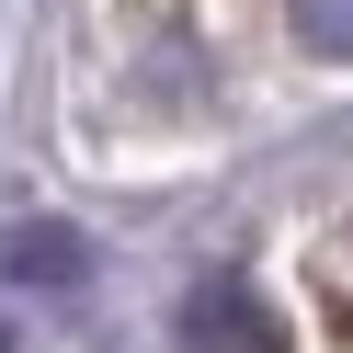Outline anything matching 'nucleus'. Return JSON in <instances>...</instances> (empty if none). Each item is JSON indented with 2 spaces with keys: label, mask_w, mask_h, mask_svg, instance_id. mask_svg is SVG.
<instances>
[{
  "label": "nucleus",
  "mask_w": 353,
  "mask_h": 353,
  "mask_svg": "<svg viewBox=\"0 0 353 353\" xmlns=\"http://www.w3.org/2000/svg\"><path fill=\"white\" fill-rule=\"evenodd\" d=\"M171 342H183V353H274V319H262V296H251L239 274H216V285H194V296H183Z\"/></svg>",
  "instance_id": "f257e3e1"
},
{
  "label": "nucleus",
  "mask_w": 353,
  "mask_h": 353,
  "mask_svg": "<svg viewBox=\"0 0 353 353\" xmlns=\"http://www.w3.org/2000/svg\"><path fill=\"white\" fill-rule=\"evenodd\" d=\"M0 274H12V285H80L92 251H80V228H12V239H0Z\"/></svg>",
  "instance_id": "f03ea898"
},
{
  "label": "nucleus",
  "mask_w": 353,
  "mask_h": 353,
  "mask_svg": "<svg viewBox=\"0 0 353 353\" xmlns=\"http://www.w3.org/2000/svg\"><path fill=\"white\" fill-rule=\"evenodd\" d=\"M285 23L307 57H353V0H285Z\"/></svg>",
  "instance_id": "7ed1b4c3"
}]
</instances>
